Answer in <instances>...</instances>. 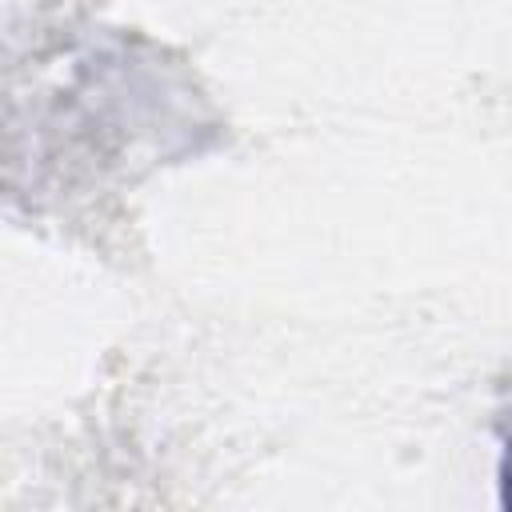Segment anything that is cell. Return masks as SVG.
Wrapping results in <instances>:
<instances>
[{
    "label": "cell",
    "mask_w": 512,
    "mask_h": 512,
    "mask_svg": "<svg viewBox=\"0 0 512 512\" xmlns=\"http://www.w3.org/2000/svg\"><path fill=\"white\" fill-rule=\"evenodd\" d=\"M500 500H504V508H512V444H508V456L500 468Z\"/></svg>",
    "instance_id": "6da1fadb"
}]
</instances>
